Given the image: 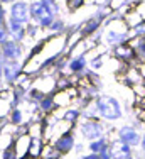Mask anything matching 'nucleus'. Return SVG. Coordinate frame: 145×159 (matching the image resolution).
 Instances as JSON below:
<instances>
[{
    "label": "nucleus",
    "mask_w": 145,
    "mask_h": 159,
    "mask_svg": "<svg viewBox=\"0 0 145 159\" xmlns=\"http://www.w3.org/2000/svg\"><path fill=\"white\" fill-rule=\"evenodd\" d=\"M22 159H36V157H32V156H29V154H27V156H25V157H22Z\"/></svg>",
    "instance_id": "obj_36"
},
{
    "label": "nucleus",
    "mask_w": 145,
    "mask_h": 159,
    "mask_svg": "<svg viewBox=\"0 0 145 159\" xmlns=\"http://www.w3.org/2000/svg\"><path fill=\"white\" fill-rule=\"evenodd\" d=\"M110 146V139L108 137H101V139H96V141H91L88 142V152H93V154H101L106 147Z\"/></svg>",
    "instance_id": "obj_20"
},
{
    "label": "nucleus",
    "mask_w": 145,
    "mask_h": 159,
    "mask_svg": "<svg viewBox=\"0 0 145 159\" xmlns=\"http://www.w3.org/2000/svg\"><path fill=\"white\" fill-rule=\"evenodd\" d=\"M7 41H10V36H9V31H7V25H3V27H0V48H2Z\"/></svg>",
    "instance_id": "obj_29"
},
{
    "label": "nucleus",
    "mask_w": 145,
    "mask_h": 159,
    "mask_svg": "<svg viewBox=\"0 0 145 159\" xmlns=\"http://www.w3.org/2000/svg\"><path fill=\"white\" fill-rule=\"evenodd\" d=\"M81 159H100V154H93V152H86L83 154Z\"/></svg>",
    "instance_id": "obj_32"
},
{
    "label": "nucleus",
    "mask_w": 145,
    "mask_h": 159,
    "mask_svg": "<svg viewBox=\"0 0 145 159\" xmlns=\"http://www.w3.org/2000/svg\"><path fill=\"white\" fill-rule=\"evenodd\" d=\"M127 159H138V157H137V156H135V152H133V154H132V156H128Z\"/></svg>",
    "instance_id": "obj_35"
},
{
    "label": "nucleus",
    "mask_w": 145,
    "mask_h": 159,
    "mask_svg": "<svg viewBox=\"0 0 145 159\" xmlns=\"http://www.w3.org/2000/svg\"><path fill=\"white\" fill-rule=\"evenodd\" d=\"M46 142H44V137H30V146H29V156L39 159L41 154H42V149H44Z\"/></svg>",
    "instance_id": "obj_19"
},
{
    "label": "nucleus",
    "mask_w": 145,
    "mask_h": 159,
    "mask_svg": "<svg viewBox=\"0 0 145 159\" xmlns=\"http://www.w3.org/2000/svg\"><path fill=\"white\" fill-rule=\"evenodd\" d=\"M88 68H90L91 71H94V73H100L103 68H105V52L88 59Z\"/></svg>",
    "instance_id": "obj_22"
},
{
    "label": "nucleus",
    "mask_w": 145,
    "mask_h": 159,
    "mask_svg": "<svg viewBox=\"0 0 145 159\" xmlns=\"http://www.w3.org/2000/svg\"><path fill=\"white\" fill-rule=\"evenodd\" d=\"M0 54L5 58V61H24L25 46L22 43H15L10 39L0 48Z\"/></svg>",
    "instance_id": "obj_9"
},
{
    "label": "nucleus",
    "mask_w": 145,
    "mask_h": 159,
    "mask_svg": "<svg viewBox=\"0 0 145 159\" xmlns=\"http://www.w3.org/2000/svg\"><path fill=\"white\" fill-rule=\"evenodd\" d=\"M115 132H116L115 137L118 139V141L128 144L130 147H133V149H137V147L140 146L142 132H140V129L137 125H133V124H123V125L118 127Z\"/></svg>",
    "instance_id": "obj_5"
},
{
    "label": "nucleus",
    "mask_w": 145,
    "mask_h": 159,
    "mask_svg": "<svg viewBox=\"0 0 145 159\" xmlns=\"http://www.w3.org/2000/svg\"><path fill=\"white\" fill-rule=\"evenodd\" d=\"M112 54L115 56V59H118L120 63H127V64H132L135 59H138V56H137L135 49H133L130 44H120V46H115L112 48Z\"/></svg>",
    "instance_id": "obj_11"
},
{
    "label": "nucleus",
    "mask_w": 145,
    "mask_h": 159,
    "mask_svg": "<svg viewBox=\"0 0 145 159\" xmlns=\"http://www.w3.org/2000/svg\"><path fill=\"white\" fill-rule=\"evenodd\" d=\"M130 32H132V37H143L145 39V20H140L138 24L132 25Z\"/></svg>",
    "instance_id": "obj_25"
},
{
    "label": "nucleus",
    "mask_w": 145,
    "mask_h": 159,
    "mask_svg": "<svg viewBox=\"0 0 145 159\" xmlns=\"http://www.w3.org/2000/svg\"><path fill=\"white\" fill-rule=\"evenodd\" d=\"M88 70V59L86 54H76L69 58V63H68V71L66 75L69 76H76V78H83V75L86 73Z\"/></svg>",
    "instance_id": "obj_10"
},
{
    "label": "nucleus",
    "mask_w": 145,
    "mask_h": 159,
    "mask_svg": "<svg viewBox=\"0 0 145 159\" xmlns=\"http://www.w3.org/2000/svg\"><path fill=\"white\" fill-rule=\"evenodd\" d=\"M76 127H78V132L81 134V137L88 142L110 135L108 125L105 122H101L100 119H81Z\"/></svg>",
    "instance_id": "obj_2"
},
{
    "label": "nucleus",
    "mask_w": 145,
    "mask_h": 159,
    "mask_svg": "<svg viewBox=\"0 0 145 159\" xmlns=\"http://www.w3.org/2000/svg\"><path fill=\"white\" fill-rule=\"evenodd\" d=\"M7 19H9V12H7L5 5H2V3H0V27L7 25Z\"/></svg>",
    "instance_id": "obj_28"
},
{
    "label": "nucleus",
    "mask_w": 145,
    "mask_h": 159,
    "mask_svg": "<svg viewBox=\"0 0 145 159\" xmlns=\"http://www.w3.org/2000/svg\"><path fill=\"white\" fill-rule=\"evenodd\" d=\"M47 31L51 36H63L64 31H66V22H64L63 19L56 17L54 20H52V24L47 27Z\"/></svg>",
    "instance_id": "obj_21"
},
{
    "label": "nucleus",
    "mask_w": 145,
    "mask_h": 159,
    "mask_svg": "<svg viewBox=\"0 0 145 159\" xmlns=\"http://www.w3.org/2000/svg\"><path fill=\"white\" fill-rule=\"evenodd\" d=\"M41 3L46 7V9L49 10V12H52L56 17H59V14H61V9H59V3H58V0H39Z\"/></svg>",
    "instance_id": "obj_23"
},
{
    "label": "nucleus",
    "mask_w": 145,
    "mask_h": 159,
    "mask_svg": "<svg viewBox=\"0 0 145 159\" xmlns=\"http://www.w3.org/2000/svg\"><path fill=\"white\" fill-rule=\"evenodd\" d=\"M61 119L64 122H68L69 125L76 127L78 122L81 120V108L79 107H69V108H64V112L61 113Z\"/></svg>",
    "instance_id": "obj_17"
},
{
    "label": "nucleus",
    "mask_w": 145,
    "mask_h": 159,
    "mask_svg": "<svg viewBox=\"0 0 145 159\" xmlns=\"http://www.w3.org/2000/svg\"><path fill=\"white\" fill-rule=\"evenodd\" d=\"M7 12H9V19H7V20L19 22V24H22V25L30 24V2L17 0L12 5H9Z\"/></svg>",
    "instance_id": "obj_4"
},
{
    "label": "nucleus",
    "mask_w": 145,
    "mask_h": 159,
    "mask_svg": "<svg viewBox=\"0 0 145 159\" xmlns=\"http://www.w3.org/2000/svg\"><path fill=\"white\" fill-rule=\"evenodd\" d=\"M2 159H19L15 151H14V146H9L7 149L2 151Z\"/></svg>",
    "instance_id": "obj_27"
},
{
    "label": "nucleus",
    "mask_w": 145,
    "mask_h": 159,
    "mask_svg": "<svg viewBox=\"0 0 145 159\" xmlns=\"http://www.w3.org/2000/svg\"><path fill=\"white\" fill-rule=\"evenodd\" d=\"M25 31H27V39H32L34 41V39H37V37H39V32L42 31V29L30 20V24L25 25Z\"/></svg>",
    "instance_id": "obj_24"
},
{
    "label": "nucleus",
    "mask_w": 145,
    "mask_h": 159,
    "mask_svg": "<svg viewBox=\"0 0 145 159\" xmlns=\"http://www.w3.org/2000/svg\"><path fill=\"white\" fill-rule=\"evenodd\" d=\"M51 146L54 147V151L61 156H66V154H69L74 151V146H76V134H74V129H71V130L64 132L63 135H59L56 141L51 142Z\"/></svg>",
    "instance_id": "obj_8"
},
{
    "label": "nucleus",
    "mask_w": 145,
    "mask_h": 159,
    "mask_svg": "<svg viewBox=\"0 0 145 159\" xmlns=\"http://www.w3.org/2000/svg\"><path fill=\"white\" fill-rule=\"evenodd\" d=\"M14 2H17V0H0V3H2V5H12Z\"/></svg>",
    "instance_id": "obj_34"
},
{
    "label": "nucleus",
    "mask_w": 145,
    "mask_h": 159,
    "mask_svg": "<svg viewBox=\"0 0 145 159\" xmlns=\"http://www.w3.org/2000/svg\"><path fill=\"white\" fill-rule=\"evenodd\" d=\"M100 159H113V156H112V151H110V146L106 147L105 151L100 154Z\"/></svg>",
    "instance_id": "obj_31"
},
{
    "label": "nucleus",
    "mask_w": 145,
    "mask_h": 159,
    "mask_svg": "<svg viewBox=\"0 0 145 159\" xmlns=\"http://www.w3.org/2000/svg\"><path fill=\"white\" fill-rule=\"evenodd\" d=\"M94 108H96V119H100L105 124H115L123 119L125 108L123 103L113 95L101 93L94 98Z\"/></svg>",
    "instance_id": "obj_1"
},
{
    "label": "nucleus",
    "mask_w": 145,
    "mask_h": 159,
    "mask_svg": "<svg viewBox=\"0 0 145 159\" xmlns=\"http://www.w3.org/2000/svg\"><path fill=\"white\" fill-rule=\"evenodd\" d=\"M110 151H112V156L113 159H127L128 156H132L135 152V149L130 147L128 144L118 141L116 137L110 139Z\"/></svg>",
    "instance_id": "obj_12"
},
{
    "label": "nucleus",
    "mask_w": 145,
    "mask_h": 159,
    "mask_svg": "<svg viewBox=\"0 0 145 159\" xmlns=\"http://www.w3.org/2000/svg\"><path fill=\"white\" fill-rule=\"evenodd\" d=\"M138 159H145V157H138Z\"/></svg>",
    "instance_id": "obj_38"
},
{
    "label": "nucleus",
    "mask_w": 145,
    "mask_h": 159,
    "mask_svg": "<svg viewBox=\"0 0 145 159\" xmlns=\"http://www.w3.org/2000/svg\"><path fill=\"white\" fill-rule=\"evenodd\" d=\"M0 159H2V151H0Z\"/></svg>",
    "instance_id": "obj_37"
},
{
    "label": "nucleus",
    "mask_w": 145,
    "mask_h": 159,
    "mask_svg": "<svg viewBox=\"0 0 145 159\" xmlns=\"http://www.w3.org/2000/svg\"><path fill=\"white\" fill-rule=\"evenodd\" d=\"M14 151L15 154H17L19 159L25 157L29 154V146H30V134H22V135H17V137H14Z\"/></svg>",
    "instance_id": "obj_15"
},
{
    "label": "nucleus",
    "mask_w": 145,
    "mask_h": 159,
    "mask_svg": "<svg viewBox=\"0 0 145 159\" xmlns=\"http://www.w3.org/2000/svg\"><path fill=\"white\" fill-rule=\"evenodd\" d=\"M83 149H85V146H83V144H81V142H79V144H78V142H76V146H74V151H76V152H81V151H83Z\"/></svg>",
    "instance_id": "obj_33"
},
{
    "label": "nucleus",
    "mask_w": 145,
    "mask_h": 159,
    "mask_svg": "<svg viewBox=\"0 0 145 159\" xmlns=\"http://www.w3.org/2000/svg\"><path fill=\"white\" fill-rule=\"evenodd\" d=\"M123 81L127 83L128 86H135V85H138V83H143L145 80L142 78V75H140V71L137 66H128L127 70H125Z\"/></svg>",
    "instance_id": "obj_18"
},
{
    "label": "nucleus",
    "mask_w": 145,
    "mask_h": 159,
    "mask_svg": "<svg viewBox=\"0 0 145 159\" xmlns=\"http://www.w3.org/2000/svg\"><path fill=\"white\" fill-rule=\"evenodd\" d=\"M66 3L69 10H79L86 3V0H66Z\"/></svg>",
    "instance_id": "obj_26"
},
{
    "label": "nucleus",
    "mask_w": 145,
    "mask_h": 159,
    "mask_svg": "<svg viewBox=\"0 0 145 159\" xmlns=\"http://www.w3.org/2000/svg\"><path fill=\"white\" fill-rule=\"evenodd\" d=\"M103 24H105V19H101L100 16H96V14H94L93 17H90L85 24L79 27V32H81L83 39H90L91 36H94V34L100 31V27Z\"/></svg>",
    "instance_id": "obj_13"
},
{
    "label": "nucleus",
    "mask_w": 145,
    "mask_h": 159,
    "mask_svg": "<svg viewBox=\"0 0 145 159\" xmlns=\"http://www.w3.org/2000/svg\"><path fill=\"white\" fill-rule=\"evenodd\" d=\"M37 108H39V113L44 115V117L51 115V113H54L56 110H58V107H56V103H54V97H52V93L51 95H46L42 100L37 103Z\"/></svg>",
    "instance_id": "obj_16"
},
{
    "label": "nucleus",
    "mask_w": 145,
    "mask_h": 159,
    "mask_svg": "<svg viewBox=\"0 0 145 159\" xmlns=\"http://www.w3.org/2000/svg\"><path fill=\"white\" fill-rule=\"evenodd\" d=\"M22 71H24V61H5L2 68V85L5 88L14 86Z\"/></svg>",
    "instance_id": "obj_6"
},
{
    "label": "nucleus",
    "mask_w": 145,
    "mask_h": 159,
    "mask_svg": "<svg viewBox=\"0 0 145 159\" xmlns=\"http://www.w3.org/2000/svg\"><path fill=\"white\" fill-rule=\"evenodd\" d=\"M52 97H54V103L58 108H69L74 102L79 100V92L78 86H69L66 90H56Z\"/></svg>",
    "instance_id": "obj_7"
},
{
    "label": "nucleus",
    "mask_w": 145,
    "mask_h": 159,
    "mask_svg": "<svg viewBox=\"0 0 145 159\" xmlns=\"http://www.w3.org/2000/svg\"><path fill=\"white\" fill-rule=\"evenodd\" d=\"M54 19H56V16L52 12H49V10L46 9L39 0L30 2V20H32L34 24L39 25L42 31H46V29L52 24Z\"/></svg>",
    "instance_id": "obj_3"
},
{
    "label": "nucleus",
    "mask_w": 145,
    "mask_h": 159,
    "mask_svg": "<svg viewBox=\"0 0 145 159\" xmlns=\"http://www.w3.org/2000/svg\"><path fill=\"white\" fill-rule=\"evenodd\" d=\"M138 149V152L142 154V156H138V157H145V130L142 132V139H140V146L137 147Z\"/></svg>",
    "instance_id": "obj_30"
},
{
    "label": "nucleus",
    "mask_w": 145,
    "mask_h": 159,
    "mask_svg": "<svg viewBox=\"0 0 145 159\" xmlns=\"http://www.w3.org/2000/svg\"><path fill=\"white\" fill-rule=\"evenodd\" d=\"M7 31H9L10 39L15 43H22L24 44L27 41V31H25V25L19 24L14 20H7Z\"/></svg>",
    "instance_id": "obj_14"
}]
</instances>
